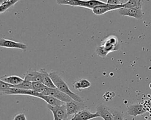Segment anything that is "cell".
<instances>
[{"mask_svg":"<svg viewBox=\"0 0 151 120\" xmlns=\"http://www.w3.org/2000/svg\"><path fill=\"white\" fill-rule=\"evenodd\" d=\"M65 106L68 115H74L87 108V106L84 102H78L74 99L66 102Z\"/></svg>","mask_w":151,"mask_h":120,"instance_id":"52a82bcc","label":"cell"},{"mask_svg":"<svg viewBox=\"0 0 151 120\" xmlns=\"http://www.w3.org/2000/svg\"><path fill=\"white\" fill-rule=\"evenodd\" d=\"M96 52L97 55L101 58H105L108 55V54L105 51V49H104L103 46L101 45H100L97 47Z\"/></svg>","mask_w":151,"mask_h":120,"instance_id":"7402d4cb","label":"cell"},{"mask_svg":"<svg viewBox=\"0 0 151 120\" xmlns=\"http://www.w3.org/2000/svg\"><path fill=\"white\" fill-rule=\"evenodd\" d=\"M50 76L55 85L56 88L60 89L63 92L69 96H70L73 99L78 101V102H84V100L78 94L72 92L69 88L67 84L61 78V76L55 71H51L50 74Z\"/></svg>","mask_w":151,"mask_h":120,"instance_id":"6da1fadb","label":"cell"},{"mask_svg":"<svg viewBox=\"0 0 151 120\" xmlns=\"http://www.w3.org/2000/svg\"><path fill=\"white\" fill-rule=\"evenodd\" d=\"M40 71L42 73V83L47 87L52 88H56L55 85H54V82H52L50 76V74L47 72V71L44 68L41 69Z\"/></svg>","mask_w":151,"mask_h":120,"instance_id":"9a60e30c","label":"cell"},{"mask_svg":"<svg viewBox=\"0 0 151 120\" xmlns=\"http://www.w3.org/2000/svg\"><path fill=\"white\" fill-rule=\"evenodd\" d=\"M123 8H130L137 7L140 5H142V4H140L139 0H129L127 2L123 3Z\"/></svg>","mask_w":151,"mask_h":120,"instance_id":"44dd1931","label":"cell"},{"mask_svg":"<svg viewBox=\"0 0 151 120\" xmlns=\"http://www.w3.org/2000/svg\"><path fill=\"white\" fill-rule=\"evenodd\" d=\"M24 79L31 82H42V73L40 71H37L35 70H28L25 74Z\"/></svg>","mask_w":151,"mask_h":120,"instance_id":"4fadbf2b","label":"cell"},{"mask_svg":"<svg viewBox=\"0 0 151 120\" xmlns=\"http://www.w3.org/2000/svg\"><path fill=\"white\" fill-rule=\"evenodd\" d=\"M99 117L100 116L97 112L92 113L86 109L74 114L70 120H90Z\"/></svg>","mask_w":151,"mask_h":120,"instance_id":"9c48e42d","label":"cell"},{"mask_svg":"<svg viewBox=\"0 0 151 120\" xmlns=\"http://www.w3.org/2000/svg\"><path fill=\"white\" fill-rule=\"evenodd\" d=\"M119 13L122 16L134 18L138 20L141 19L144 15L142 9V5L130 8H120L119 9Z\"/></svg>","mask_w":151,"mask_h":120,"instance_id":"8992f818","label":"cell"},{"mask_svg":"<svg viewBox=\"0 0 151 120\" xmlns=\"http://www.w3.org/2000/svg\"><path fill=\"white\" fill-rule=\"evenodd\" d=\"M14 86V85H11L6 82H4L2 80L0 79V89H1V91H4L7 89H10L11 88H12Z\"/></svg>","mask_w":151,"mask_h":120,"instance_id":"603a6c76","label":"cell"},{"mask_svg":"<svg viewBox=\"0 0 151 120\" xmlns=\"http://www.w3.org/2000/svg\"><path fill=\"white\" fill-rule=\"evenodd\" d=\"M107 4L110 5H120L123 3H122L121 0H107Z\"/></svg>","mask_w":151,"mask_h":120,"instance_id":"484cf974","label":"cell"},{"mask_svg":"<svg viewBox=\"0 0 151 120\" xmlns=\"http://www.w3.org/2000/svg\"><path fill=\"white\" fill-rule=\"evenodd\" d=\"M35 91L41 94L53 96V97L65 102V103L68 102L73 99L70 96H69L66 94L61 91L57 88H49V87L45 86L42 87L40 89H38L37 90H35Z\"/></svg>","mask_w":151,"mask_h":120,"instance_id":"3957f363","label":"cell"},{"mask_svg":"<svg viewBox=\"0 0 151 120\" xmlns=\"http://www.w3.org/2000/svg\"><path fill=\"white\" fill-rule=\"evenodd\" d=\"M64 120H70V119L67 118H65V119H64Z\"/></svg>","mask_w":151,"mask_h":120,"instance_id":"f1b7e54d","label":"cell"},{"mask_svg":"<svg viewBox=\"0 0 151 120\" xmlns=\"http://www.w3.org/2000/svg\"><path fill=\"white\" fill-rule=\"evenodd\" d=\"M96 112L103 120H113V116L109 111V108L103 104H100L97 106Z\"/></svg>","mask_w":151,"mask_h":120,"instance_id":"5bb4252c","label":"cell"},{"mask_svg":"<svg viewBox=\"0 0 151 120\" xmlns=\"http://www.w3.org/2000/svg\"><path fill=\"white\" fill-rule=\"evenodd\" d=\"M47 108L52 112L54 120H64L65 118H67L68 114L66 109L65 104L58 106H52L48 104Z\"/></svg>","mask_w":151,"mask_h":120,"instance_id":"5b68a950","label":"cell"},{"mask_svg":"<svg viewBox=\"0 0 151 120\" xmlns=\"http://www.w3.org/2000/svg\"><path fill=\"white\" fill-rule=\"evenodd\" d=\"M149 88H150V89H151V82L150 83V84H149Z\"/></svg>","mask_w":151,"mask_h":120,"instance_id":"83f0119b","label":"cell"},{"mask_svg":"<svg viewBox=\"0 0 151 120\" xmlns=\"http://www.w3.org/2000/svg\"><path fill=\"white\" fill-rule=\"evenodd\" d=\"M91 86V83L86 79H81L78 81H75L73 84V86L74 89L80 90L81 89H86Z\"/></svg>","mask_w":151,"mask_h":120,"instance_id":"ac0fdd59","label":"cell"},{"mask_svg":"<svg viewBox=\"0 0 151 120\" xmlns=\"http://www.w3.org/2000/svg\"><path fill=\"white\" fill-rule=\"evenodd\" d=\"M122 8H123V4L120 5H110L106 3V4L97 5L94 7L92 9V11L94 14L97 15H101L109 11L119 9Z\"/></svg>","mask_w":151,"mask_h":120,"instance_id":"ba28073f","label":"cell"},{"mask_svg":"<svg viewBox=\"0 0 151 120\" xmlns=\"http://www.w3.org/2000/svg\"><path fill=\"white\" fill-rule=\"evenodd\" d=\"M0 46L3 48L19 49L22 50H25L27 48V46L25 44L5 38H1L0 39Z\"/></svg>","mask_w":151,"mask_h":120,"instance_id":"30bf717a","label":"cell"},{"mask_svg":"<svg viewBox=\"0 0 151 120\" xmlns=\"http://www.w3.org/2000/svg\"><path fill=\"white\" fill-rule=\"evenodd\" d=\"M13 120H27L25 114L24 113H18L15 115L13 118Z\"/></svg>","mask_w":151,"mask_h":120,"instance_id":"d4e9b609","label":"cell"},{"mask_svg":"<svg viewBox=\"0 0 151 120\" xmlns=\"http://www.w3.org/2000/svg\"><path fill=\"white\" fill-rule=\"evenodd\" d=\"M139 2L140 4H142V0H139Z\"/></svg>","mask_w":151,"mask_h":120,"instance_id":"4316f807","label":"cell"},{"mask_svg":"<svg viewBox=\"0 0 151 120\" xmlns=\"http://www.w3.org/2000/svg\"><path fill=\"white\" fill-rule=\"evenodd\" d=\"M13 87L18 88L19 89H33L32 82L27 81L25 79H24L23 81L21 82L20 84L17 85H14Z\"/></svg>","mask_w":151,"mask_h":120,"instance_id":"ffe728a7","label":"cell"},{"mask_svg":"<svg viewBox=\"0 0 151 120\" xmlns=\"http://www.w3.org/2000/svg\"><path fill=\"white\" fill-rule=\"evenodd\" d=\"M1 80L4 81L11 85H17L23 81L24 79L17 75H11V76H2L1 77Z\"/></svg>","mask_w":151,"mask_h":120,"instance_id":"2e32d148","label":"cell"},{"mask_svg":"<svg viewBox=\"0 0 151 120\" xmlns=\"http://www.w3.org/2000/svg\"><path fill=\"white\" fill-rule=\"evenodd\" d=\"M101 45L107 54L116 51L119 49V40L114 35H109L102 41Z\"/></svg>","mask_w":151,"mask_h":120,"instance_id":"277c9868","label":"cell"},{"mask_svg":"<svg viewBox=\"0 0 151 120\" xmlns=\"http://www.w3.org/2000/svg\"><path fill=\"white\" fill-rule=\"evenodd\" d=\"M109 109L113 116V120H124V114L121 111L117 108L110 107Z\"/></svg>","mask_w":151,"mask_h":120,"instance_id":"d6986e66","label":"cell"},{"mask_svg":"<svg viewBox=\"0 0 151 120\" xmlns=\"http://www.w3.org/2000/svg\"><path fill=\"white\" fill-rule=\"evenodd\" d=\"M19 1V0H0V13H4Z\"/></svg>","mask_w":151,"mask_h":120,"instance_id":"e0dca14e","label":"cell"},{"mask_svg":"<svg viewBox=\"0 0 151 120\" xmlns=\"http://www.w3.org/2000/svg\"><path fill=\"white\" fill-rule=\"evenodd\" d=\"M56 2L58 5L80 6L91 10L94 7L97 5L106 4L100 0H56Z\"/></svg>","mask_w":151,"mask_h":120,"instance_id":"7a4b0ae2","label":"cell"},{"mask_svg":"<svg viewBox=\"0 0 151 120\" xmlns=\"http://www.w3.org/2000/svg\"><path fill=\"white\" fill-rule=\"evenodd\" d=\"M32 84L33 90H37L38 89H40L45 86L42 82H32Z\"/></svg>","mask_w":151,"mask_h":120,"instance_id":"cb8c5ba5","label":"cell"},{"mask_svg":"<svg viewBox=\"0 0 151 120\" xmlns=\"http://www.w3.org/2000/svg\"><path fill=\"white\" fill-rule=\"evenodd\" d=\"M146 112V109L142 104H136L129 105L127 108V113L129 115L137 116L141 115Z\"/></svg>","mask_w":151,"mask_h":120,"instance_id":"7c38bea8","label":"cell"},{"mask_svg":"<svg viewBox=\"0 0 151 120\" xmlns=\"http://www.w3.org/2000/svg\"><path fill=\"white\" fill-rule=\"evenodd\" d=\"M34 97L39 98L40 99H42L44 100L45 102H46L48 104L52 105V106H58V105H61L64 104L65 102L53 97L50 95H44L42 94H41L37 91H36V93L35 94Z\"/></svg>","mask_w":151,"mask_h":120,"instance_id":"8fae6325","label":"cell"}]
</instances>
